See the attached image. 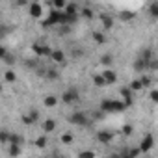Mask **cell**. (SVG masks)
<instances>
[{"mask_svg": "<svg viewBox=\"0 0 158 158\" xmlns=\"http://www.w3.org/2000/svg\"><path fill=\"white\" fill-rule=\"evenodd\" d=\"M147 65H149V60H143L141 56L136 60V63H134V71H138V73H143L145 69H147Z\"/></svg>", "mask_w": 158, "mask_h": 158, "instance_id": "8fae6325", "label": "cell"}, {"mask_svg": "<svg viewBox=\"0 0 158 158\" xmlns=\"http://www.w3.org/2000/svg\"><path fill=\"white\" fill-rule=\"evenodd\" d=\"M93 84H95V86H99V88H104V86H106L104 76H102V74H95V76H93Z\"/></svg>", "mask_w": 158, "mask_h": 158, "instance_id": "ffe728a7", "label": "cell"}, {"mask_svg": "<svg viewBox=\"0 0 158 158\" xmlns=\"http://www.w3.org/2000/svg\"><path fill=\"white\" fill-rule=\"evenodd\" d=\"M154 147V136L152 134H145V138L141 139V145H139V151H143V152H147V151H151Z\"/></svg>", "mask_w": 158, "mask_h": 158, "instance_id": "277c9868", "label": "cell"}, {"mask_svg": "<svg viewBox=\"0 0 158 158\" xmlns=\"http://www.w3.org/2000/svg\"><path fill=\"white\" fill-rule=\"evenodd\" d=\"M80 156H95V152H91V151H84V152H80Z\"/></svg>", "mask_w": 158, "mask_h": 158, "instance_id": "60d3db41", "label": "cell"}, {"mask_svg": "<svg viewBox=\"0 0 158 158\" xmlns=\"http://www.w3.org/2000/svg\"><path fill=\"white\" fill-rule=\"evenodd\" d=\"M139 82H141V86H143V88H149L152 80H151V76H147V74H141V78H139Z\"/></svg>", "mask_w": 158, "mask_h": 158, "instance_id": "4316f807", "label": "cell"}, {"mask_svg": "<svg viewBox=\"0 0 158 158\" xmlns=\"http://www.w3.org/2000/svg\"><path fill=\"white\" fill-rule=\"evenodd\" d=\"M139 152H141L139 149H127V151H123V154H125V156H130V158H136Z\"/></svg>", "mask_w": 158, "mask_h": 158, "instance_id": "484cf974", "label": "cell"}, {"mask_svg": "<svg viewBox=\"0 0 158 158\" xmlns=\"http://www.w3.org/2000/svg\"><path fill=\"white\" fill-rule=\"evenodd\" d=\"M63 11H65V13H76V11H78V6H76L74 2H67L65 8H63Z\"/></svg>", "mask_w": 158, "mask_h": 158, "instance_id": "7402d4cb", "label": "cell"}, {"mask_svg": "<svg viewBox=\"0 0 158 158\" xmlns=\"http://www.w3.org/2000/svg\"><path fill=\"white\" fill-rule=\"evenodd\" d=\"M125 108H127L125 102L119 99H104L99 104V110H102L104 114H117V112H123Z\"/></svg>", "mask_w": 158, "mask_h": 158, "instance_id": "6da1fadb", "label": "cell"}, {"mask_svg": "<svg viewBox=\"0 0 158 158\" xmlns=\"http://www.w3.org/2000/svg\"><path fill=\"white\" fill-rule=\"evenodd\" d=\"M101 63L106 65V67H110V65L114 63V56H112V54H104V56L101 58Z\"/></svg>", "mask_w": 158, "mask_h": 158, "instance_id": "cb8c5ba5", "label": "cell"}, {"mask_svg": "<svg viewBox=\"0 0 158 158\" xmlns=\"http://www.w3.org/2000/svg\"><path fill=\"white\" fill-rule=\"evenodd\" d=\"M2 60H4V61H6V63H8V65H15V61H17V58H15V56H13V54H11V52H6V54H4V58H2Z\"/></svg>", "mask_w": 158, "mask_h": 158, "instance_id": "603a6c76", "label": "cell"}, {"mask_svg": "<svg viewBox=\"0 0 158 158\" xmlns=\"http://www.w3.org/2000/svg\"><path fill=\"white\" fill-rule=\"evenodd\" d=\"M149 11H151V15L156 19V17H158V4H156V2H152V4L149 6Z\"/></svg>", "mask_w": 158, "mask_h": 158, "instance_id": "1f68e13d", "label": "cell"}, {"mask_svg": "<svg viewBox=\"0 0 158 158\" xmlns=\"http://www.w3.org/2000/svg\"><path fill=\"white\" fill-rule=\"evenodd\" d=\"M35 147H39V149L47 147V136H39V138L35 139Z\"/></svg>", "mask_w": 158, "mask_h": 158, "instance_id": "83f0119b", "label": "cell"}, {"mask_svg": "<svg viewBox=\"0 0 158 158\" xmlns=\"http://www.w3.org/2000/svg\"><path fill=\"white\" fill-rule=\"evenodd\" d=\"M8 143H17V145H23V143H24V138H23V136H19V134H13V132H10Z\"/></svg>", "mask_w": 158, "mask_h": 158, "instance_id": "9a60e30c", "label": "cell"}, {"mask_svg": "<svg viewBox=\"0 0 158 158\" xmlns=\"http://www.w3.org/2000/svg\"><path fill=\"white\" fill-rule=\"evenodd\" d=\"M17 6H21V8L28 6V0H17Z\"/></svg>", "mask_w": 158, "mask_h": 158, "instance_id": "f35d334b", "label": "cell"}, {"mask_svg": "<svg viewBox=\"0 0 158 158\" xmlns=\"http://www.w3.org/2000/svg\"><path fill=\"white\" fill-rule=\"evenodd\" d=\"M61 143H73V134L71 132H63L61 134Z\"/></svg>", "mask_w": 158, "mask_h": 158, "instance_id": "f546056e", "label": "cell"}, {"mask_svg": "<svg viewBox=\"0 0 158 158\" xmlns=\"http://www.w3.org/2000/svg\"><path fill=\"white\" fill-rule=\"evenodd\" d=\"M78 99H80V95H78V91H76L74 88H69V89L63 91V95H61V102H65V104L78 102Z\"/></svg>", "mask_w": 158, "mask_h": 158, "instance_id": "3957f363", "label": "cell"}, {"mask_svg": "<svg viewBox=\"0 0 158 158\" xmlns=\"http://www.w3.org/2000/svg\"><path fill=\"white\" fill-rule=\"evenodd\" d=\"M43 130H45L47 134L54 132V130H56V121H54V119H47V121H43Z\"/></svg>", "mask_w": 158, "mask_h": 158, "instance_id": "7c38bea8", "label": "cell"}, {"mask_svg": "<svg viewBox=\"0 0 158 158\" xmlns=\"http://www.w3.org/2000/svg\"><path fill=\"white\" fill-rule=\"evenodd\" d=\"M23 123H24V125H34L35 121L30 117V114H24V115H23Z\"/></svg>", "mask_w": 158, "mask_h": 158, "instance_id": "e575fe53", "label": "cell"}, {"mask_svg": "<svg viewBox=\"0 0 158 158\" xmlns=\"http://www.w3.org/2000/svg\"><path fill=\"white\" fill-rule=\"evenodd\" d=\"M8 138H10V132L8 130H0V143H8Z\"/></svg>", "mask_w": 158, "mask_h": 158, "instance_id": "4dcf8cb0", "label": "cell"}, {"mask_svg": "<svg viewBox=\"0 0 158 158\" xmlns=\"http://www.w3.org/2000/svg\"><path fill=\"white\" fill-rule=\"evenodd\" d=\"M139 56H141L143 60H151V58H152V50H151V48H145V50H141Z\"/></svg>", "mask_w": 158, "mask_h": 158, "instance_id": "836d02e7", "label": "cell"}, {"mask_svg": "<svg viewBox=\"0 0 158 158\" xmlns=\"http://www.w3.org/2000/svg\"><path fill=\"white\" fill-rule=\"evenodd\" d=\"M43 104H45L47 108H52V106L58 104V97H56V95H47L45 101H43Z\"/></svg>", "mask_w": 158, "mask_h": 158, "instance_id": "5bb4252c", "label": "cell"}, {"mask_svg": "<svg viewBox=\"0 0 158 158\" xmlns=\"http://www.w3.org/2000/svg\"><path fill=\"white\" fill-rule=\"evenodd\" d=\"M32 50H34V54H37V56H48V54H50V48H48L47 45H41V43H34Z\"/></svg>", "mask_w": 158, "mask_h": 158, "instance_id": "ba28073f", "label": "cell"}, {"mask_svg": "<svg viewBox=\"0 0 158 158\" xmlns=\"http://www.w3.org/2000/svg\"><path fill=\"white\" fill-rule=\"evenodd\" d=\"M56 63H63L65 61V54H63V50H60V48H56V50H50V54H48Z\"/></svg>", "mask_w": 158, "mask_h": 158, "instance_id": "30bf717a", "label": "cell"}, {"mask_svg": "<svg viewBox=\"0 0 158 158\" xmlns=\"http://www.w3.org/2000/svg\"><path fill=\"white\" fill-rule=\"evenodd\" d=\"M134 17H136V13H134V11H121V13H119V19H121L123 23H127V21H132Z\"/></svg>", "mask_w": 158, "mask_h": 158, "instance_id": "e0dca14e", "label": "cell"}, {"mask_svg": "<svg viewBox=\"0 0 158 158\" xmlns=\"http://www.w3.org/2000/svg\"><path fill=\"white\" fill-rule=\"evenodd\" d=\"M151 101H152V102H156V101H158V91H156V89H152V91H151Z\"/></svg>", "mask_w": 158, "mask_h": 158, "instance_id": "74e56055", "label": "cell"}, {"mask_svg": "<svg viewBox=\"0 0 158 158\" xmlns=\"http://www.w3.org/2000/svg\"><path fill=\"white\" fill-rule=\"evenodd\" d=\"M132 132H134V128H132V125H125V127H123V134H125V136H130Z\"/></svg>", "mask_w": 158, "mask_h": 158, "instance_id": "d590c367", "label": "cell"}, {"mask_svg": "<svg viewBox=\"0 0 158 158\" xmlns=\"http://www.w3.org/2000/svg\"><path fill=\"white\" fill-rule=\"evenodd\" d=\"M128 88H130L132 91H139V89H143V86H141V82H139V78H138V80H132Z\"/></svg>", "mask_w": 158, "mask_h": 158, "instance_id": "d4e9b609", "label": "cell"}, {"mask_svg": "<svg viewBox=\"0 0 158 158\" xmlns=\"http://www.w3.org/2000/svg\"><path fill=\"white\" fill-rule=\"evenodd\" d=\"M41 13H43V8H41V4H39V2L30 4V15H32L34 19H39V17H41Z\"/></svg>", "mask_w": 158, "mask_h": 158, "instance_id": "9c48e42d", "label": "cell"}, {"mask_svg": "<svg viewBox=\"0 0 158 158\" xmlns=\"http://www.w3.org/2000/svg\"><path fill=\"white\" fill-rule=\"evenodd\" d=\"M69 123L71 125H78V127H84V125H88V114H84V112H74V114L69 115Z\"/></svg>", "mask_w": 158, "mask_h": 158, "instance_id": "7a4b0ae2", "label": "cell"}, {"mask_svg": "<svg viewBox=\"0 0 158 158\" xmlns=\"http://www.w3.org/2000/svg\"><path fill=\"white\" fill-rule=\"evenodd\" d=\"M45 76H47V78H50V80H56V78L60 76V73H58L54 67H48V69H45Z\"/></svg>", "mask_w": 158, "mask_h": 158, "instance_id": "2e32d148", "label": "cell"}, {"mask_svg": "<svg viewBox=\"0 0 158 158\" xmlns=\"http://www.w3.org/2000/svg\"><path fill=\"white\" fill-rule=\"evenodd\" d=\"M4 78H6V82H10V84H13L15 80H17V74L11 71V69H8L6 73H4Z\"/></svg>", "mask_w": 158, "mask_h": 158, "instance_id": "d6986e66", "label": "cell"}, {"mask_svg": "<svg viewBox=\"0 0 158 158\" xmlns=\"http://www.w3.org/2000/svg\"><path fill=\"white\" fill-rule=\"evenodd\" d=\"M93 41L99 43V45H102V43H106V35L102 32H93Z\"/></svg>", "mask_w": 158, "mask_h": 158, "instance_id": "44dd1931", "label": "cell"}, {"mask_svg": "<svg viewBox=\"0 0 158 158\" xmlns=\"http://www.w3.org/2000/svg\"><path fill=\"white\" fill-rule=\"evenodd\" d=\"M28 114H30V117H32L34 121H37V119H39V112H37V110H30Z\"/></svg>", "mask_w": 158, "mask_h": 158, "instance_id": "8d00e7d4", "label": "cell"}, {"mask_svg": "<svg viewBox=\"0 0 158 158\" xmlns=\"http://www.w3.org/2000/svg\"><path fill=\"white\" fill-rule=\"evenodd\" d=\"M80 15H82L84 19H91V17H93V11H91L89 8H82V11H80Z\"/></svg>", "mask_w": 158, "mask_h": 158, "instance_id": "d6a6232c", "label": "cell"}, {"mask_svg": "<svg viewBox=\"0 0 158 158\" xmlns=\"http://www.w3.org/2000/svg\"><path fill=\"white\" fill-rule=\"evenodd\" d=\"M8 50H6V47H2V45H0V60H2L4 58V54H6Z\"/></svg>", "mask_w": 158, "mask_h": 158, "instance_id": "ab89813d", "label": "cell"}, {"mask_svg": "<svg viewBox=\"0 0 158 158\" xmlns=\"http://www.w3.org/2000/svg\"><path fill=\"white\" fill-rule=\"evenodd\" d=\"M121 97L125 99L123 101L125 106H132V102H134V91L130 88H121Z\"/></svg>", "mask_w": 158, "mask_h": 158, "instance_id": "5b68a950", "label": "cell"}, {"mask_svg": "<svg viewBox=\"0 0 158 158\" xmlns=\"http://www.w3.org/2000/svg\"><path fill=\"white\" fill-rule=\"evenodd\" d=\"M114 139V132H110V130H99L97 132V141L99 143H110Z\"/></svg>", "mask_w": 158, "mask_h": 158, "instance_id": "8992f818", "label": "cell"}, {"mask_svg": "<svg viewBox=\"0 0 158 158\" xmlns=\"http://www.w3.org/2000/svg\"><path fill=\"white\" fill-rule=\"evenodd\" d=\"M101 19H102L104 30H112V28H114V19H112L110 15H101Z\"/></svg>", "mask_w": 158, "mask_h": 158, "instance_id": "4fadbf2b", "label": "cell"}, {"mask_svg": "<svg viewBox=\"0 0 158 158\" xmlns=\"http://www.w3.org/2000/svg\"><path fill=\"white\" fill-rule=\"evenodd\" d=\"M8 152H10L11 156H19V154H21V145H17V143H10Z\"/></svg>", "mask_w": 158, "mask_h": 158, "instance_id": "ac0fdd59", "label": "cell"}, {"mask_svg": "<svg viewBox=\"0 0 158 158\" xmlns=\"http://www.w3.org/2000/svg\"><path fill=\"white\" fill-rule=\"evenodd\" d=\"M102 76H104V80H106V86H110V84H115V82H117V73H115L114 69H104Z\"/></svg>", "mask_w": 158, "mask_h": 158, "instance_id": "52a82bcc", "label": "cell"}, {"mask_svg": "<svg viewBox=\"0 0 158 158\" xmlns=\"http://www.w3.org/2000/svg\"><path fill=\"white\" fill-rule=\"evenodd\" d=\"M65 0H52V6H54V10H63L65 8Z\"/></svg>", "mask_w": 158, "mask_h": 158, "instance_id": "f1b7e54d", "label": "cell"}]
</instances>
